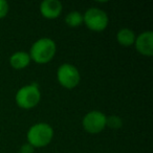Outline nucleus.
<instances>
[{"label": "nucleus", "mask_w": 153, "mask_h": 153, "mask_svg": "<svg viewBox=\"0 0 153 153\" xmlns=\"http://www.w3.org/2000/svg\"><path fill=\"white\" fill-rule=\"evenodd\" d=\"M57 79L63 87L71 89L80 82V72L76 66L69 63L62 64L57 71Z\"/></svg>", "instance_id": "nucleus-5"}, {"label": "nucleus", "mask_w": 153, "mask_h": 153, "mask_svg": "<svg viewBox=\"0 0 153 153\" xmlns=\"http://www.w3.org/2000/svg\"><path fill=\"white\" fill-rule=\"evenodd\" d=\"M9 3L5 0H0V19L4 18L9 13Z\"/></svg>", "instance_id": "nucleus-13"}, {"label": "nucleus", "mask_w": 153, "mask_h": 153, "mask_svg": "<svg viewBox=\"0 0 153 153\" xmlns=\"http://www.w3.org/2000/svg\"><path fill=\"white\" fill-rule=\"evenodd\" d=\"M57 51V46L53 39L41 38L37 40L30 47V57L36 63L44 64L49 62L53 58Z\"/></svg>", "instance_id": "nucleus-1"}, {"label": "nucleus", "mask_w": 153, "mask_h": 153, "mask_svg": "<svg viewBox=\"0 0 153 153\" xmlns=\"http://www.w3.org/2000/svg\"><path fill=\"white\" fill-rule=\"evenodd\" d=\"M63 5L59 0H44L40 4V12L47 19H56L62 13Z\"/></svg>", "instance_id": "nucleus-8"}, {"label": "nucleus", "mask_w": 153, "mask_h": 153, "mask_svg": "<svg viewBox=\"0 0 153 153\" xmlns=\"http://www.w3.org/2000/svg\"><path fill=\"white\" fill-rule=\"evenodd\" d=\"M135 48L138 53L145 56L153 55V33L151 30L144 32L135 38Z\"/></svg>", "instance_id": "nucleus-7"}, {"label": "nucleus", "mask_w": 153, "mask_h": 153, "mask_svg": "<svg viewBox=\"0 0 153 153\" xmlns=\"http://www.w3.org/2000/svg\"><path fill=\"white\" fill-rule=\"evenodd\" d=\"M41 92L38 85L35 83L21 87L16 94V103L23 109H30L39 103Z\"/></svg>", "instance_id": "nucleus-3"}, {"label": "nucleus", "mask_w": 153, "mask_h": 153, "mask_svg": "<svg viewBox=\"0 0 153 153\" xmlns=\"http://www.w3.org/2000/svg\"><path fill=\"white\" fill-rule=\"evenodd\" d=\"M65 22L67 23V25L71 26V27H76L79 26L83 23V15L79 12H70L69 14H67L65 17Z\"/></svg>", "instance_id": "nucleus-11"}, {"label": "nucleus", "mask_w": 153, "mask_h": 153, "mask_svg": "<svg viewBox=\"0 0 153 153\" xmlns=\"http://www.w3.org/2000/svg\"><path fill=\"white\" fill-rule=\"evenodd\" d=\"M123 125L122 119L117 115H111V117H106V126L112 128V129H119Z\"/></svg>", "instance_id": "nucleus-12"}, {"label": "nucleus", "mask_w": 153, "mask_h": 153, "mask_svg": "<svg viewBox=\"0 0 153 153\" xmlns=\"http://www.w3.org/2000/svg\"><path fill=\"white\" fill-rule=\"evenodd\" d=\"M20 153H34V147L30 144H25L21 147L20 149Z\"/></svg>", "instance_id": "nucleus-14"}, {"label": "nucleus", "mask_w": 153, "mask_h": 153, "mask_svg": "<svg viewBox=\"0 0 153 153\" xmlns=\"http://www.w3.org/2000/svg\"><path fill=\"white\" fill-rule=\"evenodd\" d=\"M83 22L89 30L94 32H101L108 25V16L103 10L98 7H90L83 16Z\"/></svg>", "instance_id": "nucleus-4"}, {"label": "nucleus", "mask_w": 153, "mask_h": 153, "mask_svg": "<svg viewBox=\"0 0 153 153\" xmlns=\"http://www.w3.org/2000/svg\"><path fill=\"white\" fill-rule=\"evenodd\" d=\"M53 136V130L51 125L46 123H38L33 125L28 129L27 140L33 147L40 148L47 146L51 142Z\"/></svg>", "instance_id": "nucleus-2"}, {"label": "nucleus", "mask_w": 153, "mask_h": 153, "mask_svg": "<svg viewBox=\"0 0 153 153\" xmlns=\"http://www.w3.org/2000/svg\"><path fill=\"white\" fill-rule=\"evenodd\" d=\"M106 115L101 111H90L83 117V128L89 133H99L106 127Z\"/></svg>", "instance_id": "nucleus-6"}, {"label": "nucleus", "mask_w": 153, "mask_h": 153, "mask_svg": "<svg viewBox=\"0 0 153 153\" xmlns=\"http://www.w3.org/2000/svg\"><path fill=\"white\" fill-rule=\"evenodd\" d=\"M30 57L25 51H17L10 58V63L15 69H23L30 64Z\"/></svg>", "instance_id": "nucleus-9"}, {"label": "nucleus", "mask_w": 153, "mask_h": 153, "mask_svg": "<svg viewBox=\"0 0 153 153\" xmlns=\"http://www.w3.org/2000/svg\"><path fill=\"white\" fill-rule=\"evenodd\" d=\"M117 40L124 46H130L135 42V34L129 28H122L117 34Z\"/></svg>", "instance_id": "nucleus-10"}]
</instances>
